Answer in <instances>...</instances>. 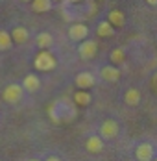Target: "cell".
Here are the masks:
<instances>
[{"label": "cell", "mask_w": 157, "mask_h": 161, "mask_svg": "<svg viewBox=\"0 0 157 161\" xmlns=\"http://www.w3.org/2000/svg\"><path fill=\"white\" fill-rule=\"evenodd\" d=\"M135 158L137 161H152L155 158V150L150 143H141L135 148Z\"/></svg>", "instance_id": "52a82bcc"}, {"label": "cell", "mask_w": 157, "mask_h": 161, "mask_svg": "<svg viewBox=\"0 0 157 161\" xmlns=\"http://www.w3.org/2000/svg\"><path fill=\"white\" fill-rule=\"evenodd\" d=\"M100 78L104 81L115 83V81L120 80V69L115 67V65H104V67L100 69Z\"/></svg>", "instance_id": "ba28073f"}, {"label": "cell", "mask_w": 157, "mask_h": 161, "mask_svg": "<svg viewBox=\"0 0 157 161\" xmlns=\"http://www.w3.org/2000/svg\"><path fill=\"white\" fill-rule=\"evenodd\" d=\"M118 131H120L118 122H116L115 119H106V120L102 122V126H100V137H102L104 141H111V139H115V137L118 135Z\"/></svg>", "instance_id": "3957f363"}, {"label": "cell", "mask_w": 157, "mask_h": 161, "mask_svg": "<svg viewBox=\"0 0 157 161\" xmlns=\"http://www.w3.org/2000/svg\"><path fill=\"white\" fill-rule=\"evenodd\" d=\"M94 83H96V78H94L93 72H89V70L79 72L74 78V85L78 87L79 91H89L91 87H94Z\"/></svg>", "instance_id": "5b68a950"}, {"label": "cell", "mask_w": 157, "mask_h": 161, "mask_svg": "<svg viewBox=\"0 0 157 161\" xmlns=\"http://www.w3.org/2000/svg\"><path fill=\"white\" fill-rule=\"evenodd\" d=\"M78 54L81 59H93V58H96V54H98V43L93 41V39H85L83 43H79Z\"/></svg>", "instance_id": "277c9868"}, {"label": "cell", "mask_w": 157, "mask_h": 161, "mask_svg": "<svg viewBox=\"0 0 157 161\" xmlns=\"http://www.w3.org/2000/svg\"><path fill=\"white\" fill-rule=\"evenodd\" d=\"M20 2H30V4H31V0H20Z\"/></svg>", "instance_id": "d4e9b609"}, {"label": "cell", "mask_w": 157, "mask_h": 161, "mask_svg": "<svg viewBox=\"0 0 157 161\" xmlns=\"http://www.w3.org/2000/svg\"><path fill=\"white\" fill-rule=\"evenodd\" d=\"M96 33H98L100 37L107 39V37H113V35H115V28L111 26L107 20H102V22H98V26H96Z\"/></svg>", "instance_id": "2e32d148"}, {"label": "cell", "mask_w": 157, "mask_h": 161, "mask_svg": "<svg viewBox=\"0 0 157 161\" xmlns=\"http://www.w3.org/2000/svg\"><path fill=\"white\" fill-rule=\"evenodd\" d=\"M39 87H41V80H39L37 74H26L24 76V80H22V89L24 91L35 93V91H39Z\"/></svg>", "instance_id": "7c38bea8"}, {"label": "cell", "mask_w": 157, "mask_h": 161, "mask_svg": "<svg viewBox=\"0 0 157 161\" xmlns=\"http://www.w3.org/2000/svg\"><path fill=\"white\" fill-rule=\"evenodd\" d=\"M68 37H70L74 43H83V41L89 37V28H87L83 22H74V24L68 28Z\"/></svg>", "instance_id": "8992f818"}, {"label": "cell", "mask_w": 157, "mask_h": 161, "mask_svg": "<svg viewBox=\"0 0 157 161\" xmlns=\"http://www.w3.org/2000/svg\"><path fill=\"white\" fill-rule=\"evenodd\" d=\"M148 6H157V0H146Z\"/></svg>", "instance_id": "7402d4cb"}, {"label": "cell", "mask_w": 157, "mask_h": 161, "mask_svg": "<svg viewBox=\"0 0 157 161\" xmlns=\"http://www.w3.org/2000/svg\"><path fill=\"white\" fill-rule=\"evenodd\" d=\"M152 161H157V158H154V159H152Z\"/></svg>", "instance_id": "4316f807"}, {"label": "cell", "mask_w": 157, "mask_h": 161, "mask_svg": "<svg viewBox=\"0 0 157 161\" xmlns=\"http://www.w3.org/2000/svg\"><path fill=\"white\" fill-rule=\"evenodd\" d=\"M13 45L11 41V35L8 30H0V50H9Z\"/></svg>", "instance_id": "d6986e66"}, {"label": "cell", "mask_w": 157, "mask_h": 161, "mask_svg": "<svg viewBox=\"0 0 157 161\" xmlns=\"http://www.w3.org/2000/svg\"><path fill=\"white\" fill-rule=\"evenodd\" d=\"M9 35H11V41H13L15 45H24V43L30 39V32H28L24 26H15V28L9 32Z\"/></svg>", "instance_id": "8fae6325"}, {"label": "cell", "mask_w": 157, "mask_h": 161, "mask_svg": "<svg viewBox=\"0 0 157 161\" xmlns=\"http://www.w3.org/2000/svg\"><path fill=\"white\" fill-rule=\"evenodd\" d=\"M22 95H24L22 85H19V83H9V85H6L4 91H2V100H4L6 104H19V102L22 100Z\"/></svg>", "instance_id": "7a4b0ae2"}, {"label": "cell", "mask_w": 157, "mask_h": 161, "mask_svg": "<svg viewBox=\"0 0 157 161\" xmlns=\"http://www.w3.org/2000/svg\"><path fill=\"white\" fill-rule=\"evenodd\" d=\"M96 2H104V0H96Z\"/></svg>", "instance_id": "83f0119b"}, {"label": "cell", "mask_w": 157, "mask_h": 161, "mask_svg": "<svg viewBox=\"0 0 157 161\" xmlns=\"http://www.w3.org/2000/svg\"><path fill=\"white\" fill-rule=\"evenodd\" d=\"M109 61L111 65H120V63H124L126 61V52L122 48H113L111 50V54H109Z\"/></svg>", "instance_id": "ac0fdd59"}, {"label": "cell", "mask_w": 157, "mask_h": 161, "mask_svg": "<svg viewBox=\"0 0 157 161\" xmlns=\"http://www.w3.org/2000/svg\"><path fill=\"white\" fill-rule=\"evenodd\" d=\"M31 9L35 13H48L52 9V2L50 0H31Z\"/></svg>", "instance_id": "e0dca14e"}, {"label": "cell", "mask_w": 157, "mask_h": 161, "mask_svg": "<svg viewBox=\"0 0 157 161\" xmlns=\"http://www.w3.org/2000/svg\"><path fill=\"white\" fill-rule=\"evenodd\" d=\"M106 20L116 30V28H122L126 24V15H124V11H120V9H111L109 13H107Z\"/></svg>", "instance_id": "30bf717a"}, {"label": "cell", "mask_w": 157, "mask_h": 161, "mask_svg": "<svg viewBox=\"0 0 157 161\" xmlns=\"http://www.w3.org/2000/svg\"><path fill=\"white\" fill-rule=\"evenodd\" d=\"M70 4H78V2H81V0H68Z\"/></svg>", "instance_id": "603a6c76"}, {"label": "cell", "mask_w": 157, "mask_h": 161, "mask_svg": "<svg viewBox=\"0 0 157 161\" xmlns=\"http://www.w3.org/2000/svg\"><path fill=\"white\" fill-rule=\"evenodd\" d=\"M33 67H35L37 70H41V72H50V70H54V69L57 67V59H56V56H54L52 52L41 50V52L33 58Z\"/></svg>", "instance_id": "6da1fadb"}, {"label": "cell", "mask_w": 157, "mask_h": 161, "mask_svg": "<svg viewBox=\"0 0 157 161\" xmlns=\"http://www.w3.org/2000/svg\"><path fill=\"white\" fill-rule=\"evenodd\" d=\"M141 100H142V95H141V91H139L137 87H129V89L124 93V102L127 104V106H131V108L139 106Z\"/></svg>", "instance_id": "4fadbf2b"}, {"label": "cell", "mask_w": 157, "mask_h": 161, "mask_svg": "<svg viewBox=\"0 0 157 161\" xmlns=\"http://www.w3.org/2000/svg\"><path fill=\"white\" fill-rule=\"evenodd\" d=\"M150 87H152V93L157 95V72L152 76V80H150Z\"/></svg>", "instance_id": "ffe728a7"}, {"label": "cell", "mask_w": 157, "mask_h": 161, "mask_svg": "<svg viewBox=\"0 0 157 161\" xmlns=\"http://www.w3.org/2000/svg\"><path fill=\"white\" fill-rule=\"evenodd\" d=\"M50 2H52V4H54V2H61V0H50Z\"/></svg>", "instance_id": "cb8c5ba5"}, {"label": "cell", "mask_w": 157, "mask_h": 161, "mask_svg": "<svg viewBox=\"0 0 157 161\" xmlns=\"http://www.w3.org/2000/svg\"><path fill=\"white\" fill-rule=\"evenodd\" d=\"M45 161H61V159H59L57 156H48V158H46Z\"/></svg>", "instance_id": "44dd1931"}, {"label": "cell", "mask_w": 157, "mask_h": 161, "mask_svg": "<svg viewBox=\"0 0 157 161\" xmlns=\"http://www.w3.org/2000/svg\"><path fill=\"white\" fill-rule=\"evenodd\" d=\"M85 150L89 154H100L104 150V139L100 135H91L87 141H85Z\"/></svg>", "instance_id": "9c48e42d"}, {"label": "cell", "mask_w": 157, "mask_h": 161, "mask_svg": "<svg viewBox=\"0 0 157 161\" xmlns=\"http://www.w3.org/2000/svg\"><path fill=\"white\" fill-rule=\"evenodd\" d=\"M28 161H39V159H28Z\"/></svg>", "instance_id": "484cf974"}, {"label": "cell", "mask_w": 157, "mask_h": 161, "mask_svg": "<svg viewBox=\"0 0 157 161\" xmlns=\"http://www.w3.org/2000/svg\"><path fill=\"white\" fill-rule=\"evenodd\" d=\"M72 98H74V104L79 106V108H87V106L93 102V95H91L89 91H76Z\"/></svg>", "instance_id": "5bb4252c"}, {"label": "cell", "mask_w": 157, "mask_h": 161, "mask_svg": "<svg viewBox=\"0 0 157 161\" xmlns=\"http://www.w3.org/2000/svg\"><path fill=\"white\" fill-rule=\"evenodd\" d=\"M35 43H37V47L41 50H48L54 45V37H52V33H48V32H41L35 37Z\"/></svg>", "instance_id": "9a60e30c"}]
</instances>
